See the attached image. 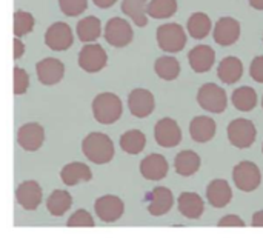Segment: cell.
Segmentation results:
<instances>
[{
    "mask_svg": "<svg viewBox=\"0 0 263 240\" xmlns=\"http://www.w3.org/2000/svg\"><path fill=\"white\" fill-rule=\"evenodd\" d=\"M66 225L69 228H76V227H88V228H92L94 227V219L92 216L85 211V210H79L76 211L66 222Z\"/></svg>",
    "mask_w": 263,
    "mask_h": 240,
    "instance_id": "36",
    "label": "cell"
},
{
    "mask_svg": "<svg viewBox=\"0 0 263 240\" xmlns=\"http://www.w3.org/2000/svg\"><path fill=\"white\" fill-rule=\"evenodd\" d=\"M250 76L257 83H263V56H257L250 65Z\"/></svg>",
    "mask_w": 263,
    "mask_h": 240,
    "instance_id": "38",
    "label": "cell"
},
{
    "mask_svg": "<svg viewBox=\"0 0 263 240\" xmlns=\"http://www.w3.org/2000/svg\"><path fill=\"white\" fill-rule=\"evenodd\" d=\"M214 42L220 46H231L240 37V23L233 17H222L217 20L213 32Z\"/></svg>",
    "mask_w": 263,
    "mask_h": 240,
    "instance_id": "13",
    "label": "cell"
},
{
    "mask_svg": "<svg viewBox=\"0 0 263 240\" xmlns=\"http://www.w3.org/2000/svg\"><path fill=\"white\" fill-rule=\"evenodd\" d=\"M108 54L100 45H85L79 52V66L85 72H99L106 66Z\"/></svg>",
    "mask_w": 263,
    "mask_h": 240,
    "instance_id": "9",
    "label": "cell"
},
{
    "mask_svg": "<svg viewBox=\"0 0 263 240\" xmlns=\"http://www.w3.org/2000/svg\"><path fill=\"white\" fill-rule=\"evenodd\" d=\"M157 43L165 52H180L186 45V32L179 23H165L157 28Z\"/></svg>",
    "mask_w": 263,
    "mask_h": 240,
    "instance_id": "3",
    "label": "cell"
},
{
    "mask_svg": "<svg viewBox=\"0 0 263 240\" xmlns=\"http://www.w3.org/2000/svg\"><path fill=\"white\" fill-rule=\"evenodd\" d=\"M197 102L202 109L214 114H222L228 106L227 91L216 83H205L197 93Z\"/></svg>",
    "mask_w": 263,
    "mask_h": 240,
    "instance_id": "4",
    "label": "cell"
},
{
    "mask_svg": "<svg viewBox=\"0 0 263 240\" xmlns=\"http://www.w3.org/2000/svg\"><path fill=\"white\" fill-rule=\"evenodd\" d=\"M251 225L253 227H257V228H263V210L262 211L254 213L253 220H251Z\"/></svg>",
    "mask_w": 263,
    "mask_h": 240,
    "instance_id": "41",
    "label": "cell"
},
{
    "mask_svg": "<svg viewBox=\"0 0 263 240\" xmlns=\"http://www.w3.org/2000/svg\"><path fill=\"white\" fill-rule=\"evenodd\" d=\"M34 15L26 11H15L14 12V35L22 37L29 34L34 29Z\"/></svg>",
    "mask_w": 263,
    "mask_h": 240,
    "instance_id": "34",
    "label": "cell"
},
{
    "mask_svg": "<svg viewBox=\"0 0 263 240\" xmlns=\"http://www.w3.org/2000/svg\"><path fill=\"white\" fill-rule=\"evenodd\" d=\"M233 180L236 187L243 193H251L257 190L262 183V173L259 167L253 162H240L233 170Z\"/></svg>",
    "mask_w": 263,
    "mask_h": 240,
    "instance_id": "5",
    "label": "cell"
},
{
    "mask_svg": "<svg viewBox=\"0 0 263 240\" xmlns=\"http://www.w3.org/2000/svg\"><path fill=\"white\" fill-rule=\"evenodd\" d=\"M96 214L103 222H116L125 213V204L117 196H102L94 204Z\"/></svg>",
    "mask_w": 263,
    "mask_h": 240,
    "instance_id": "12",
    "label": "cell"
},
{
    "mask_svg": "<svg viewBox=\"0 0 263 240\" xmlns=\"http://www.w3.org/2000/svg\"><path fill=\"white\" fill-rule=\"evenodd\" d=\"M45 140V130L39 123H26L17 133V142L25 151H37Z\"/></svg>",
    "mask_w": 263,
    "mask_h": 240,
    "instance_id": "18",
    "label": "cell"
},
{
    "mask_svg": "<svg viewBox=\"0 0 263 240\" xmlns=\"http://www.w3.org/2000/svg\"><path fill=\"white\" fill-rule=\"evenodd\" d=\"M177 12V0H149L146 14L153 19H170Z\"/></svg>",
    "mask_w": 263,
    "mask_h": 240,
    "instance_id": "33",
    "label": "cell"
},
{
    "mask_svg": "<svg viewBox=\"0 0 263 240\" xmlns=\"http://www.w3.org/2000/svg\"><path fill=\"white\" fill-rule=\"evenodd\" d=\"M45 43L52 51H66L74 43L71 26L65 22L52 23L45 32Z\"/></svg>",
    "mask_w": 263,
    "mask_h": 240,
    "instance_id": "8",
    "label": "cell"
},
{
    "mask_svg": "<svg viewBox=\"0 0 263 240\" xmlns=\"http://www.w3.org/2000/svg\"><path fill=\"white\" fill-rule=\"evenodd\" d=\"M206 199L214 208H225L233 199V190L223 179L213 180L206 188Z\"/></svg>",
    "mask_w": 263,
    "mask_h": 240,
    "instance_id": "21",
    "label": "cell"
},
{
    "mask_svg": "<svg viewBox=\"0 0 263 240\" xmlns=\"http://www.w3.org/2000/svg\"><path fill=\"white\" fill-rule=\"evenodd\" d=\"M102 34V23L97 17L89 15L77 23V35L80 42H94Z\"/></svg>",
    "mask_w": 263,
    "mask_h": 240,
    "instance_id": "31",
    "label": "cell"
},
{
    "mask_svg": "<svg viewBox=\"0 0 263 240\" xmlns=\"http://www.w3.org/2000/svg\"><path fill=\"white\" fill-rule=\"evenodd\" d=\"M96 6L102 8V9H106V8H111L117 0H92Z\"/></svg>",
    "mask_w": 263,
    "mask_h": 240,
    "instance_id": "42",
    "label": "cell"
},
{
    "mask_svg": "<svg viewBox=\"0 0 263 240\" xmlns=\"http://www.w3.org/2000/svg\"><path fill=\"white\" fill-rule=\"evenodd\" d=\"M186 29H188L191 37H194L197 40H202V39L210 35V32L213 29V22H211L208 14H205V12H194L188 19Z\"/></svg>",
    "mask_w": 263,
    "mask_h": 240,
    "instance_id": "26",
    "label": "cell"
},
{
    "mask_svg": "<svg viewBox=\"0 0 263 240\" xmlns=\"http://www.w3.org/2000/svg\"><path fill=\"white\" fill-rule=\"evenodd\" d=\"M29 85V76L25 69L15 66L14 68V94L15 96H22L26 93Z\"/></svg>",
    "mask_w": 263,
    "mask_h": 240,
    "instance_id": "37",
    "label": "cell"
},
{
    "mask_svg": "<svg viewBox=\"0 0 263 240\" xmlns=\"http://www.w3.org/2000/svg\"><path fill=\"white\" fill-rule=\"evenodd\" d=\"M217 76L225 85L237 83L243 76V63L237 57H225L217 66Z\"/></svg>",
    "mask_w": 263,
    "mask_h": 240,
    "instance_id": "23",
    "label": "cell"
},
{
    "mask_svg": "<svg viewBox=\"0 0 263 240\" xmlns=\"http://www.w3.org/2000/svg\"><path fill=\"white\" fill-rule=\"evenodd\" d=\"M262 153H263V146H262Z\"/></svg>",
    "mask_w": 263,
    "mask_h": 240,
    "instance_id": "45",
    "label": "cell"
},
{
    "mask_svg": "<svg viewBox=\"0 0 263 240\" xmlns=\"http://www.w3.org/2000/svg\"><path fill=\"white\" fill-rule=\"evenodd\" d=\"M123 113L122 100L112 93L99 94L92 102V114L94 119L102 125L116 123Z\"/></svg>",
    "mask_w": 263,
    "mask_h": 240,
    "instance_id": "2",
    "label": "cell"
},
{
    "mask_svg": "<svg viewBox=\"0 0 263 240\" xmlns=\"http://www.w3.org/2000/svg\"><path fill=\"white\" fill-rule=\"evenodd\" d=\"M35 69H37L39 82L46 86L57 85L65 76V65L59 59H54V57L40 60L35 65Z\"/></svg>",
    "mask_w": 263,
    "mask_h": 240,
    "instance_id": "14",
    "label": "cell"
},
{
    "mask_svg": "<svg viewBox=\"0 0 263 240\" xmlns=\"http://www.w3.org/2000/svg\"><path fill=\"white\" fill-rule=\"evenodd\" d=\"M154 137L159 146L162 148H173L177 146L182 142V130L177 125L176 120L165 117L156 123L154 128Z\"/></svg>",
    "mask_w": 263,
    "mask_h": 240,
    "instance_id": "11",
    "label": "cell"
},
{
    "mask_svg": "<svg viewBox=\"0 0 263 240\" xmlns=\"http://www.w3.org/2000/svg\"><path fill=\"white\" fill-rule=\"evenodd\" d=\"M231 100L236 109L248 113V111H253L257 105V93L251 86H240L234 89Z\"/></svg>",
    "mask_w": 263,
    "mask_h": 240,
    "instance_id": "28",
    "label": "cell"
},
{
    "mask_svg": "<svg viewBox=\"0 0 263 240\" xmlns=\"http://www.w3.org/2000/svg\"><path fill=\"white\" fill-rule=\"evenodd\" d=\"M250 5H251L254 9L263 11V0H250Z\"/></svg>",
    "mask_w": 263,
    "mask_h": 240,
    "instance_id": "43",
    "label": "cell"
},
{
    "mask_svg": "<svg viewBox=\"0 0 263 240\" xmlns=\"http://www.w3.org/2000/svg\"><path fill=\"white\" fill-rule=\"evenodd\" d=\"M72 205V197L68 191L63 190H55L46 200V208L51 216L60 217L63 216Z\"/></svg>",
    "mask_w": 263,
    "mask_h": 240,
    "instance_id": "27",
    "label": "cell"
},
{
    "mask_svg": "<svg viewBox=\"0 0 263 240\" xmlns=\"http://www.w3.org/2000/svg\"><path fill=\"white\" fill-rule=\"evenodd\" d=\"M59 6L65 15L76 17L88 8V0H59Z\"/></svg>",
    "mask_w": 263,
    "mask_h": 240,
    "instance_id": "35",
    "label": "cell"
},
{
    "mask_svg": "<svg viewBox=\"0 0 263 240\" xmlns=\"http://www.w3.org/2000/svg\"><path fill=\"white\" fill-rule=\"evenodd\" d=\"M170 171L168 160L162 154H149L140 163V173L146 180L159 182L166 177Z\"/></svg>",
    "mask_w": 263,
    "mask_h": 240,
    "instance_id": "15",
    "label": "cell"
},
{
    "mask_svg": "<svg viewBox=\"0 0 263 240\" xmlns=\"http://www.w3.org/2000/svg\"><path fill=\"white\" fill-rule=\"evenodd\" d=\"M219 227H236L237 228V227H245V222L236 214H228V216L220 219Z\"/></svg>",
    "mask_w": 263,
    "mask_h": 240,
    "instance_id": "39",
    "label": "cell"
},
{
    "mask_svg": "<svg viewBox=\"0 0 263 240\" xmlns=\"http://www.w3.org/2000/svg\"><path fill=\"white\" fill-rule=\"evenodd\" d=\"M214 60H216V52L208 45H197L188 54L190 66L193 68L194 72L199 74L208 72L214 66Z\"/></svg>",
    "mask_w": 263,
    "mask_h": 240,
    "instance_id": "17",
    "label": "cell"
},
{
    "mask_svg": "<svg viewBox=\"0 0 263 240\" xmlns=\"http://www.w3.org/2000/svg\"><path fill=\"white\" fill-rule=\"evenodd\" d=\"M149 204H148V211L151 216L160 217L166 213H170V210L174 205V196L171 193V190L165 188V187H157L149 193Z\"/></svg>",
    "mask_w": 263,
    "mask_h": 240,
    "instance_id": "19",
    "label": "cell"
},
{
    "mask_svg": "<svg viewBox=\"0 0 263 240\" xmlns=\"http://www.w3.org/2000/svg\"><path fill=\"white\" fill-rule=\"evenodd\" d=\"M156 74L163 79V80H176L180 74V63L176 57L171 56H163L159 57L154 63Z\"/></svg>",
    "mask_w": 263,
    "mask_h": 240,
    "instance_id": "32",
    "label": "cell"
},
{
    "mask_svg": "<svg viewBox=\"0 0 263 240\" xmlns=\"http://www.w3.org/2000/svg\"><path fill=\"white\" fill-rule=\"evenodd\" d=\"M82 151L92 163H109L114 157V143L103 133H91L82 142Z\"/></svg>",
    "mask_w": 263,
    "mask_h": 240,
    "instance_id": "1",
    "label": "cell"
},
{
    "mask_svg": "<svg viewBox=\"0 0 263 240\" xmlns=\"http://www.w3.org/2000/svg\"><path fill=\"white\" fill-rule=\"evenodd\" d=\"M174 168L176 173L183 177L194 176L200 168V156L191 150L180 151L174 159Z\"/></svg>",
    "mask_w": 263,
    "mask_h": 240,
    "instance_id": "25",
    "label": "cell"
},
{
    "mask_svg": "<svg viewBox=\"0 0 263 240\" xmlns=\"http://www.w3.org/2000/svg\"><path fill=\"white\" fill-rule=\"evenodd\" d=\"M15 199H17V204L23 210L34 211V210H37V207L42 202V188L34 180L23 182L22 185H18V188L15 191Z\"/></svg>",
    "mask_w": 263,
    "mask_h": 240,
    "instance_id": "16",
    "label": "cell"
},
{
    "mask_svg": "<svg viewBox=\"0 0 263 240\" xmlns=\"http://www.w3.org/2000/svg\"><path fill=\"white\" fill-rule=\"evenodd\" d=\"M120 146H122V150L126 154H131V156L140 154L145 150V146H146V137L139 130L126 131L120 137Z\"/></svg>",
    "mask_w": 263,
    "mask_h": 240,
    "instance_id": "30",
    "label": "cell"
},
{
    "mask_svg": "<svg viewBox=\"0 0 263 240\" xmlns=\"http://www.w3.org/2000/svg\"><path fill=\"white\" fill-rule=\"evenodd\" d=\"M262 108H263V99H262Z\"/></svg>",
    "mask_w": 263,
    "mask_h": 240,
    "instance_id": "44",
    "label": "cell"
},
{
    "mask_svg": "<svg viewBox=\"0 0 263 240\" xmlns=\"http://www.w3.org/2000/svg\"><path fill=\"white\" fill-rule=\"evenodd\" d=\"M25 52V45L20 42L18 37L14 39V59H20Z\"/></svg>",
    "mask_w": 263,
    "mask_h": 240,
    "instance_id": "40",
    "label": "cell"
},
{
    "mask_svg": "<svg viewBox=\"0 0 263 240\" xmlns=\"http://www.w3.org/2000/svg\"><path fill=\"white\" fill-rule=\"evenodd\" d=\"M216 131H217V125L214 119L208 116H197L190 123V134L193 140L197 143H206L213 140L216 136Z\"/></svg>",
    "mask_w": 263,
    "mask_h": 240,
    "instance_id": "20",
    "label": "cell"
},
{
    "mask_svg": "<svg viewBox=\"0 0 263 240\" xmlns=\"http://www.w3.org/2000/svg\"><path fill=\"white\" fill-rule=\"evenodd\" d=\"M134 32L131 25L120 17H112L105 26V39L114 48H123L133 42Z\"/></svg>",
    "mask_w": 263,
    "mask_h": 240,
    "instance_id": "7",
    "label": "cell"
},
{
    "mask_svg": "<svg viewBox=\"0 0 263 240\" xmlns=\"http://www.w3.org/2000/svg\"><path fill=\"white\" fill-rule=\"evenodd\" d=\"M179 211L186 219H199L205 211V202L197 193H182L177 200Z\"/></svg>",
    "mask_w": 263,
    "mask_h": 240,
    "instance_id": "22",
    "label": "cell"
},
{
    "mask_svg": "<svg viewBox=\"0 0 263 240\" xmlns=\"http://www.w3.org/2000/svg\"><path fill=\"white\" fill-rule=\"evenodd\" d=\"M128 108L131 114L137 119H145L153 114L156 108V100L151 91L145 88H136L128 97Z\"/></svg>",
    "mask_w": 263,
    "mask_h": 240,
    "instance_id": "10",
    "label": "cell"
},
{
    "mask_svg": "<svg viewBox=\"0 0 263 240\" xmlns=\"http://www.w3.org/2000/svg\"><path fill=\"white\" fill-rule=\"evenodd\" d=\"M257 137L254 123L248 119H236L228 125V139L233 146L245 150L250 148Z\"/></svg>",
    "mask_w": 263,
    "mask_h": 240,
    "instance_id": "6",
    "label": "cell"
},
{
    "mask_svg": "<svg viewBox=\"0 0 263 240\" xmlns=\"http://www.w3.org/2000/svg\"><path fill=\"white\" fill-rule=\"evenodd\" d=\"M60 177L65 185L74 187L80 182H89L92 179V173L88 165H85L82 162H72V163H68L66 167H63Z\"/></svg>",
    "mask_w": 263,
    "mask_h": 240,
    "instance_id": "24",
    "label": "cell"
},
{
    "mask_svg": "<svg viewBox=\"0 0 263 240\" xmlns=\"http://www.w3.org/2000/svg\"><path fill=\"white\" fill-rule=\"evenodd\" d=\"M146 5L148 0H122V11L137 26H146L148 23Z\"/></svg>",
    "mask_w": 263,
    "mask_h": 240,
    "instance_id": "29",
    "label": "cell"
}]
</instances>
